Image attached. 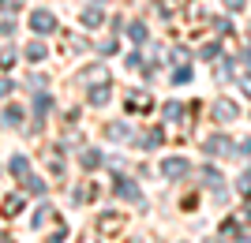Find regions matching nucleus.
Returning a JSON list of instances; mask_svg holds the SVG:
<instances>
[{
  "mask_svg": "<svg viewBox=\"0 0 251 243\" xmlns=\"http://www.w3.org/2000/svg\"><path fill=\"white\" fill-rule=\"evenodd\" d=\"M184 169H188L184 161H169V165H165V172H173V176H180V172H184Z\"/></svg>",
  "mask_w": 251,
  "mask_h": 243,
  "instance_id": "nucleus-1",
  "label": "nucleus"
}]
</instances>
